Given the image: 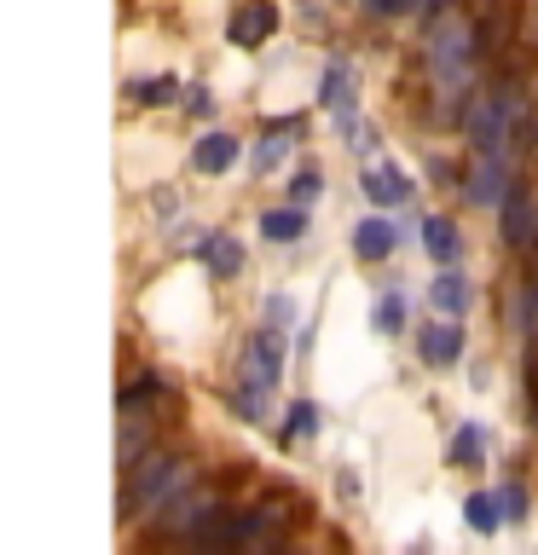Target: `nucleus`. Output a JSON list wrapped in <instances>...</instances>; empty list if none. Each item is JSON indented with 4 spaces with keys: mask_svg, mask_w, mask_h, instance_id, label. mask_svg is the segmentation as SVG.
I'll use <instances>...</instances> for the list:
<instances>
[{
    "mask_svg": "<svg viewBox=\"0 0 538 555\" xmlns=\"http://www.w3.org/2000/svg\"><path fill=\"white\" fill-rule=\"evenodd\" d=\"M475 41H481V29H475V24H463V12H440V17L428 24L423 59H428L434 81H440L446 93H458V87L469 81V59H475Z\"/></svg>",
    "mask_w": 538,
    "mask_h": 555,
    "instance_id": "f257e3e1",
    "label": "nucleus"
},
{
    "mask_svg": "<svg viewBox=\"0 0 538 555\" xmlns=\"http://www.w3.org/2000/svg\"><path fill=\"white\" fill-rule=\"evenodd\" d=\"M515 128H521V99H515V87L469 93V104H463V139H469V151L498 156V145H503Z\"/></svg>",
    "mask_w": 538,
    "mask_h": 555,
    "instance_id": "f03ea898",
    "label": "nucleus"
},
{
    "mask_svg": "<svg viewBox=\"0 0 538 555\" xmlns=\"http://www.w3.org/2000/svg\"><path fill=\"white\" fill-rule=\"evenodd\" d=\"M191 486V463L174 457V451H151L145 463H139V475H128V486H121V520L133 515V503H145V509H163V503L174 492H185Z\"/></svg>",
    "mask_w": 538,
    "mask_h": 555,
    "instance_id": "7ed1b4c3",
    "label": "nucleus"
},
{
    "mask_svg": "<svg viewBox=\"0 0 538 555\" xmlns=\"http://www.w3.org/2000/svg\"><path fill=\"white\" fill-rule=\"evenodd\" d=\"M278 371H284V330H260V336L243 347V364H238V388H255L267 393Z\"/></svg>",
    "mask_w": 538,
    "mask_h": 555,
    "instance_id": "20e7f679",
    "label": "nucleus"
},
{
    "mask_svg": "<svg viewBox=\"0 0 538 555\" xmlns=\"http://www.w3.org/2000/svg\"><path fill=\"white\" fill-rule=\"evenodd\" d=\"M463 197L469 203H475V208H503V203H510V168H503V156H481L475 151V163H469V173H463Z\"/></svg>",
    "mask_w": 538,
    "mask_h": 555,
    "instance_id": "39448f33",
    "label": "nucleus"
},
{
    "mask_svg": "<svg viewBox=\"0 0 538 555\" xmlns=\"http://www.w3.org/2000/svg\"><path fill=\"white\" fill-rule=\"evenodd\" d=\"M226 35H232V47H267V35H278V7L272 0H238L226 17Z\"/></svg>",
    "mask_w": 538,
    "mask_h": 555,
    "instance_id": "423d86ee",
    "label": "nucleus"
},
{
    "mask_svg": "<svg viewBox=\"0 0 538 555\" xmlns=\"http://www.w3.org/2000/svg\"><path fill=\"white\" fill-rule=\"evenodd\" d=\"M498 232H503L510 249H533V243H538V197L527 185H515L510 203L498 208Z\"/></svg>",
    "mask_w": 538,
    "mask_h": 555,
    "instance_id": "0eeeda50",
    "label": "nucleus"
},
{
    "mask_svg": "<svg viewBox=\"0 0 538 555\" xmlns=\"http://www.w3.org/2000/svg\"><path fill=\"white\" fill-rule=\"evenodd\" d=\"M354 93H359V76H354V69H347V64L336 59V64L324 69V87H319V99L330 104V111H336V121H342L347 133H359V121H354Z\"/></svg>",
    "mask_w": 538,
    "mask_h": 555,
    "instance_id": "6e6552de",
    "label": "nucleus"
},
{
    "mask_svg": "<svg viewBox=\"0 0 538 555\" xmlns=\"http://www.w3.org/2000/svg\"><path fill=\"white\" fill-rule=\"evenodd\" d=\"M417 353H423L428 364H458L463 359V324H423L417 330Z\"/></svg>",
    "mask_w": 538,
    "mask_h": 555,
    "instance_id": "1a4fd4ad",
    "label": "nucleus"
},
{
    "mask_svg": "<svg viewBox=\"0 0 538 555\" xmlns=\"http://www.w3.org/2000/svg\"><path fill=\"white\" fill-rule=\"evenodd\" d=\"M232 163H238V139L232 133H203L197 145H191V168L208 173V180H215V173H232Z\"/></svg>",
    "mask_w": 538,
    "mask_h": 555,
    "instance_id": "9d476101",
    "label": "nucleus"
},
{
    "mask_svg": "<svg viewBox=\"0 0 538 555\" xmlns=\"http://www.w3.org/2000/svg\"><path fill=\"white\" fill-rule=\"evenodd\" d=\"M428 301L440 307L446 319H463V312H469V301H475V289H469V278H463V272L440 267V272H434V284H428Z\"/></svg>",
    "mask_w": 538,
    "mask_h": 555,
    "instance_id": "9b49d317",
    "label": "nucleus"
},
{
    "mask_svg": "<svg viewBox=\"0 0 538 555\" xmlns=\"http://www.w3.org/2000/svg\"><path fill=\"white\" fill-rule=\"evenodd\" d=\"M359 191H364L371 203L394 208V203H406V197H411V180H406L399 168H388V163H382V168H364V173H359Z\"/></svg>",
    "mask_w": 538,
    "mask_h": 555,
    "instance_id": "f8f14e48",
    "label": "nucleus"
},
{
    "mask_svg": "<svg viewBox=\"0 0 538 555\" xmlns=\"http://www.w3.org/2000/svg\"><path fill=\"white\" fill-rule=\"evenodd\" d=\"M394 243H399V232H394L382 215H364V220L354 225V255H359V260H388Z\"/></svg>",
    "mask_w": 538,
    "mask_h": 555,
    "instance_id": "ddd939ff",
    "label": "nucleus"
},
{
    "mask_svg": "<svg viewBox=\"0 0 538 555\" xmlns=\"http://www.w3.org/2000/svg\"><path fill=\"white\" fill-rule=\"evenodd\" d=\"M423 249L440 260V267H451V260H458V249H463L458 225H451L446 215H428V220H423Z\"/></svg>",
    "mask_w": 538,
    "mask_h": 555,
    "instance_id": "4468645a",
    "label": "nucleus"
},
{
    "mask_svg": "<svg viewBox=\"0 0 538 555\" xmlns=\"http://www.w3.org/2000/svg\"><path fill=\"white\" fill-rule=\"evenodd\" d=\"M260 232H267V243H302L307 208H267V215H260Z\"/></svg>",
    "mask_w": 538,
    "mask_h": 555,
    "instance_id": "2eb2a0df",
    "label": "nucleus"
},
{
    "mask_svg": "<svg viewBox=\"0 0 538 555\" xmlns=\"http://www.w3.org/2000/svg\"><path fill=\"white\" fill-rule=\"evenodd\" d=\"M463 520H469V527H475L481 538H486V532H498V527H503L498 492H469V498H463Z\"/></svg>",
    "mask_w": 538,
    "mask_h": 555,
    "instance_id": "dca6fc26",
    "label": "nucleus"
},
{
    "mask_svg": "<svg viewBox=\"0 0 538 555\" xmlns=\"http://www.w3.org/2000/svg\"><path fill=\"white\" fill-rule=\"evenodd\" d=\"M203 255H208V267H215V278H232V272L243 267L238 237H226V232H208V237H203Z\"/></svg>",
    "mask_w": 538,
    "mask_h": 555,
    "instance_id": "f3484780",
    "label": "nucleus"
},
{
    "mask_svg": "<svg viewBox=\"0 0 538 555\" xmlns=\"http://www.w3.org/2000/svg\"><path fill=\"white\" fill-rule=\"evenodd\" d=\"M481 457H486V434L475 423H463L451 434V468H481Z\"/></svg>",
    "mask_w": 538,
    "mask_h": 555,
    "instance_id": "a211bd4d",
    "label": "nucleus"
},
{
    "mask_svg": "<svg viewBox=\"0 0 538 555\" xmlns=\"http://www.w3.org/2000/svg\"><path fill=\"white\" fill-rule=\"evenodd\" d=\"M498 509H503V520H510V527H521V520H527V486H521V480H503V486H498Z\"/></svg>",
    "mask_w": 538,
    "mask_h": 555,
    "instance_id": "6ab92c4d",
    "label": "nucleus"
},
{
    "mask_svg": "<svg viewBox=\"0 0 538 555\" xmlns=\"http://www.w3.org/2000/svg\"><path fill=\"white\" fill-rule=\"evenodd\" d=\"M376 330L382 336H399V330H406V295H382L376 301Z\"/></svg>",
    "mask_w": 538,
    "mask_h": 555,
    "instance_id": "aec40b11",
    "label": "nucleus"
},
{
    "mask_svg": "<svg viewBox=\"0 0 538 555\" xmlns=\"http://www.w3.org/2000/svg\"><path fill=\"white\" fill-rule=\"evenodd\" d=\"M319 191H324V180H319L312 168H302V173L290 180V208H307L312 197H319Z\"/></svg>",
    "mask_w": 538,
    "mask_h": 555,
    "instance_id": "412c9836",
    "label": "nucleus"
},
{
    "mask_svg": "<svg viewBox=\"0 0 538 555\" xmlns=\"http://www.w3.org/2000/svg\"><path fill=\"white\" fill-rule=\"evenodd\" d=\"M290 324H295V301L284 289H272L267 295V330H290Z\"/></svg>",
    "mask_w": 538,
    "mask_h": 555,
    "instance_id": "4be33fe9",
    "label": "nucleus"
},
{
    "mask_svg": "<svg viewBox=\"0 0 538 555\" xmlns=\"http://www.w3.org/2000/svg\"><path fill=\"white\" fill-rule=\"evenodd\" d=\"M284 156H290V139L267 133V139H260V151H255V168H260V173H272L278 163H284Z\"/></svg>",
    "mask_w": 538,
    "mask_h": 555,
    "instance_id": "5701e85b",
    "label": "nucleus"
},
{
    "mask_svg": "<svg viewBox=\"0 0 538 555\" xmlns=\"http://www.w3.org/2000/svg\"><path fill=\"white\" fill-rule=\"evenodd\" d=\"M319 423H324V416H319L312 399H295V405H290V434H319Z\"/></svg>",
    "mask_w": 538,
    "mask_h": 555,
    "instance_id": "b1692460",
    "label": "nucleus"
},
{
    "mask_svg": "<svg viewBox=\"0 0 538 555\" xmlns=\"http://www.w3.org/2000/svg\"><path fill=\"white\" fill-rule=\"evenodd\" d=\"M128 99H139V104H163V99H174V81H168V76H156V81H133V87H128Z\"/></svg>",
    "mask_w": 538,
    "mask_h": 555,
    "instance_id": "393cba45",
    "label": "nucleus"
},
{
    "mask_svg": "<svg viewBox=\"0 0 538 555\" xmlns=\"http://www.w3.org/2000/svg\"><path fill=\"white\" fill-rule=\"evenodd\" d=\"M521 364H527V399L538 411V336H527V353H521Z\"/></svg>",
    "mask_w": 538,
    "mask_h": 555,
    "instance_id": "a878e982",
    "label": "nucleus"
},
{
    "mask_svg": "<svg viewBox=\"0 0 538 555\" xmlns=\"http://www.w3.org/2000/svg\"><path fill=\"white\" fill-rule=\"evenodd\" d=\"M376 17H406V12H417V0H364Z\"/></svg>",
    "mask_w": 538,
    "mask_h": 555,
    "instance_id": "bb28decb",
    "label": "nucleus"
},
{
    "mask_svg": "<svg viewBox=\"0 0 538 555\" xmlns=\"http://www.w3.org/2000/svg\"><path fill=\"white\" fill-rule=\"evenodd\" d=\"M527 289H533V307H538V278H533V284H527Z\"/></svg>",
    "mask_w": 538,
    "mask_h": 555,
    "instance_id": "cd10ccee",
    "label": "nucleus"
},
{
    "mask_svg": "<svg viewBox=\"0 0 538 555\" xmlns=\"http://www.w3.org/2000/svg\"><path fill=\"white\" fill-rule=\"evenodd\" d=\"M406 555H428V550H423V544H417V550H406Z\"/></svg>",
    "mask_w": 538,
    "mask_h": 555,
    "instance_id": "c85d7f7f",
    "label": "nucleus"
}]
</instances>
